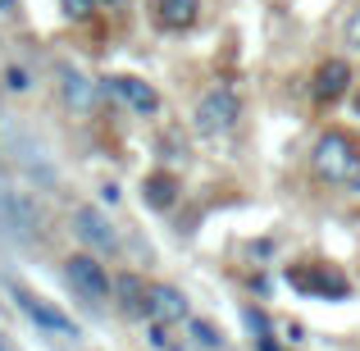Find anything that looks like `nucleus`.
Wrapping results in <instances>:
<instances>
[{"instance_id": "f257e3e1", "label": "nucleus", "mask_w": 360, "mask_h": 351, "mask_svg": "<svg viewBox=\"0 0 360 351\" xmlns=\"http://www.w3.org/2000/svg\"><path fill=\"white\" fill-rule=\"evenodd\" d=\"M315 174L328 183H356L360 178V146L347 132H324L315 141Z\"/></svg>"}, {"instance_id": "f03ea898", "label": "nucleus", "mask_w": 360, "mask_h": 351, "mask_svg": "<svg viewBox=\"0 0 360 351\" xmlns=\"http://www.w3.org/2000/svg\"><path fill=\"white\" fill-rule=\"evenodd\" d=\"M238 119H242V101H238L233 87H210L201 101H196V115H192L201 137H224V132H233Z\"/></svg>"}, {"instance_id": "7ed1b4c3", "label": "nucleus", "mask_w": 360, "mask_h": 351, "mask_svg": "<svg viewBox=\"0 0 360 351\" xmlns=\"http://www.w3.org/2000/svg\"><path fill=\"white\" fill-rule=\"evenodd\" d=\"M0 233L9 242H32L41 233V210L27 192H14V187H0Z\"/></svg>"}, {"instance_id": "20e7f679", "label": "nucleus", "mask_w": 360, "mask_h": 351, "mask_svg": "<svg viewBox=\"0 0 360 351\" xmlns=\"http://www.w3.org/2000/svg\"><path fill=\"white\" fill-rule=\"evenodd\" d=\"M64 279H69V288L78 292L82 301L105 306V297H110V274H105V264H101L96 255H69V260H64Z\"/></svg>"}, {"instance_id": "39448f33", "label": "nucleus", "mask_w": 360, "mask_h": 351, "mask_svg": "<svg viewBox=\"0 0 360 351\" xmlns=\"http://www.w3.org/2000/svg\"><path fill=\"white\" fill-rule=\"evenodd\" d=\"M14 301L23 306V315L32 319L37 328H46V333H55V338H78V328H73V319L64 315V310H55L46 297H32V292H23V288H14Z\"/></svg>"}, {"instance_id": "423d86ee", "label": "nucleus", "mask_w": 360, "mask_h": 351, "mask_svg": "<svg viewBox=\"0 0 360 351\" xmlns=\"http://www.w3.org/2000/svg\"><path fill=\"white\" fill-rule=\"evenodd\" d=\"M73 233H78L87 246H96V251H115L119 246L115 224H110L96 205H78V210H73Z\"/></svg>"}, {"instance_id": "0eeeda50", "label": "nucleus", "mask_w": 360, "mask_h": 351, "mask_svg": "<svg viewBox=\"0 0 360 351\" xmlns=\"http://www.w3.org/2000/svg\"><path fill=\"white\" fill-rule=\"evenodd\" d=\"M146 319H155V324L187 319V297L178 288H169V283H150L146 288Z\"/></svg>"}, {"instance_id": "6e6552de", "label": "nucleus", "mask_w": 360, "mask_h": 351, "mask_svg": "<svg viewBox=\"0 0 360 351\" xmlns=\"http://www.w3.org/2000/svg\"><path fill=\"white\" fill-rule=\"evenodd\" d=\"M60 96H64V106H69V110H78V115H91V110H96V101H101V87L87 78V73L64 69V78H60Z\"/></svg>"}, {"instance_id": "1a4fd4ad", "label": "nucleus", "mask_w": 360, "mask_h": 351, "mask_svg": "<svg viewBox=\"0 0 360 351\" xmlns=\"http://www.w3.org/2000/svg\"><path fill=\"white\" fill-rule=\"evenodd\" d=\"M110 91H115L119 101H128L137 115H155V110H160V91L150 87V82H141V78H128V73L110 78Z\"/></svg>"}, {"instance_id": "9d476101", "label": "nucleus", "mask_w": 360, "mask_h": 351, "mask_svg": "<svg viewBox=\"0 0 360 351\" xmlns=\"http://www.w3.org/2000/svg\"><path fill=\"white\" fill-rule=\"evenodd\" d=\"M347 82H352V64L347 60H324L315 73V96L319 101H338L347 91Z\"/></svg>"}, {"instance_id": "9b49d317", "label": "nucleus", "mask_w": 360, "mask_h": 351, "mask_svg": "<svg viewBox=\"0 0 360 351\" xmlns=\"http://www.w3.org/2000/svg\"><path fill=\"white\" fill-rule=\"evenodd\" d=\"M196 14H201V0H155V23L169 27V32L192 27Z\"/></svg>"}, {"instance_id": "f8f14e48", "label": "nucleus", "mask_w": 360, "mask_h": 351, "mask_svg": "<svg viewBox=\"0 0 360 351\" xmlns=\"http://www.w3.org/2000/svg\"><path fill=\"white\" fill-rule=\"evenodd\" d=\"M115 292H119L123 315H146V288H141L137 274H123V279L115 283Z\"/></svg>"}, {"instance_id": "ddd939ff", "label": "nucleus", "mask_w": 360, "mask_h": 351, "mask_svg": "<svg viewBox=\"0 0 360 351\" xmlns=\"http://www.w3.org/2000/svg\"><path fill=\"white\" fill-rule=\"evenodd\" d=\"M174 192H178V178L174 174H150L146 183H141V196H146V205H155V210L174 205Z\"/></svg>"}, {"instance_id": "4468645a", "label": "nucleus", "mask_w": 360, "mask_h": 351, "mask_svg": "<svg viewBox=\"0 0 360 351\" xmlns=\"http://www.w3.org/2000/svg\"><path fill=\"white\" fill-rule=\"evenodd\" d=\"M60 5H64V14H73V18H87L91 9L101 5V0H60Z\"/></svg>"}, {"instance_id": "2eb2a0df", "label": "nucleus", "mask_w": 360, "mask_h": 351, "mask_svg": "<svg viewBox=\"0 0 360 351\" xmlns=\"http://www.w3.org/2000/svg\"><path fill=\"white\" fill-rule=\"evenodd\" d=\"M192 333H196V343H201V347H219V338H214V328H210V324H201V319L192 324Z\"/></svg>"}, {"instance_id": "dca6fc26", "label": "nucleus", "mask_w": 360, "mask_h": 351, "mask_svg": "<svg viewBox=\"0 0 360 351\" xmlns=\"http://www.w3.org/2000/svg\"><path fill=\"white\" fill-rule=\"evenodd\" d=\"M5 78H9V87H14V91H23V87H27V78H23V69H9V73H5Z\"/></svg>"}, {"instance_id": "f3484780", "label": "nucleus", "mask_w": 360, "mask_h": 351, "mask_svg": "<svg viewBox=\"0 0 360 351\" xmlns=\"http://www.w3.org/2000/svg\"><path fill=\"white\" fill-rule=\"evenodd\" d=\"M347 37H352V42H356V46H360V14H356V18H352V27H347Z\"/></svg>"}, {"instance_id": "a211bd4d", "label": "nucleus", "mask_w": 360, "mask_h": 351, "mask_svg": "<svg viewBox=\"0 0 360 351\" xmlns=\"http://www.w3.org/2000/svg\"><path fill=\"white\" fill-rule=\"evenodd\" d=\"M356 110H360V96H356Z\"/></svg>"}]
</instances>
